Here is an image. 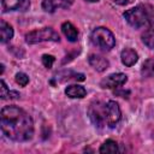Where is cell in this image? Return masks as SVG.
Returning a JSON list of instances; mask_svg holds the SVG:
<instances>
[{"label": "cell", "instance_id": "obj_12", "mask_svg": "<svg viewBox=\"0 0 154 154\" xmlns=\"http://www.w3.org/2000/svg\"><path fill=\"white\" fill-rule=\"evenodd\" d=\"M65 94L69 97H72V99H82L87 95V90L82 85L72 84V85H69L65 89Z\"/></svg>", "mask_w": 154, "mask_h": 154}, {"label": "cell", "instance_id": "obj_17", "mask_svg": "<svg viewBox=\"0 0 154 154\" xmlns=\"http://www.w3.org/2000/svg\"><path fill=\"white\" fill-rule=\"evenodd\" d=\"M142 41L148 48L154 49V28H149L143 32Z\"/></svg>", "mask_w": 154, "mask_h": 154}, {"label": "cell", "instance_id": "obj_8", "mask_svg": "<svg viewBox=\"0 0 154 154\" xmlns=\"http://www.w3.org/2000/svg\"><path fill=\"white\" fill-rule=\"evenodd\" d=\"M2 7L5 11H25L30 0H2Z\"/></svg>", "mask_w": 154, "mask_h": 154}, {"label": "cell", "instance_id": "obj_11", "mask_svg": "<svg viewBox=\"0 0 154 154\" xmlns=\"http://www.w3.org/2000/svg\"><path fill=\"white\" fill-rule=\"evenodd\" d=\"M61 30H63V34L65 35V37H66L70 42H76V41L78 40V31H77V29H76L70 22L63 23Z\"/></svg>", "mask_w": 154, "mask_h": 154}, {"label": "cell", "instance_id": "obj_15", "mask_svg": "<svg viewBox=\"0 0 154 154\" xmlns=\"http://www.w3.org/2000/svg\"><path fill=\"white\" fill-rule=\"evenodd\" d=\"M141 75L143 77H153L154 76V60L153 59H147L141 69Z\"/></svg>", "mask_w": 154, "mask_h": 154}, {"label": "cell", "instance_id": "obj_14", "mask_svg": "<svg viewBox=\"0 0 154 154\" xmlns=\"http://www.w3.org/2000/svg\"><path fill=\"white\" fill-rule=\"evenodd\" d=\"M0 84H1V91H0V96H1V99H4V100H6V99L16 100V99H18V97L20 96L19 93L13 91V90H10V89L6 87V84H5L4 81H1Z\"/></svg>", "mask_w": 154, "mask_h": 154}, {"label": "cell", "instance_id": "obj_7", "mask_svg": "<svg viewBox=\"0 0 154 154\" xmlns=\"http://www.w3.org/2000/svg\"><path fill=\"white\" fill-rule=\"evenodd\" d=\"M73 0H43L42 8L46 12H54L57 8H67L72 5Z\"/></svg>", "mask_w": 154, "mask_h": 154}, {"label": "cell", "instance_id": "obj_16", "mask_svg": "<svg viewBox=\"0 0 154 154\" xmlns=\"http://www.w3.org/2000/svg\"><path fill=\"white\" fill-rule=\"evenodd\" d=\"M118 152V146L114 141L112 140H107L105 141L101 147H100V153L102 154H106V153H109V154H113V153H117Z\"/></svg>", "mask_w": 154, "mask_h": 154}, {"label": "cell", "instance_id": "obj_20", "mask_svg": "<svg viewBox=\"0 0 154 154\" xmlns=\"http://www.w3.org/2000/svg\"><path fill=\"white\" fill-rule=\"evenodd\" d=\"M116 4H118V5H129V4H131V2H134V0H113Z\"/></svg>", "mask_w": 154, "mask_h": 154}, {"label": "cell", "instance_id": "obj_2", "mask_svg": "<svg viewBox=\"0 0 154 154\" xmlns=\"http://www.w3.org/2000/svg\"><path fill=\"white\" fill-rule=\"evenodd\" d=\"M89 117L93 124L97 128H102L105 125L113 128L122 117L120 107L116 101H107L106 103L96 101L89 107Z\"/></svg>", "mask_w": 154, "mask_h": 154}, {"label": "cell", "instance_id": "obj_3", "mask_svg": "<svg viewBox=\"0 0 154 154\" xmlns=\"http://www.w3.org/2000/svg\"><path fill=\"white\" fill-rule=\"evenodd\" d=\"M123 16L126 22L136 29L154 25V7L149 4H140L125 11Z\"/></svg>", "mask_w": 154, "mask_h": 154}, {"label": "cell", "instance_id": "obj_4", "mask_svg": "<svg viewBox=\"0 0 154 154\" xmlns=\"http://www.w3.org/2000/svg\"><path fill=\"white\" fill-rule=\"evenodd\" d=\"M90 40L94 46H96L97 48H100L101 51H105V52L111 51L116 45L114 35L112 34L111 30H108L107 28H103V26L95 28L91 31Z\"/></svg>", "mask_w": 154, "mask_h": 154}, {"label": "cell", "instance_id": "obj_13", "mask_svg": "<svg viewBox=\"0 0 154 154\" xmlns=\"http://www.w3.org/2000/svg\"><path fill=\"white\" fill-rule=\"evenodd\" d=\"M12 37H13V29H12V26L8 23L1 20V23H0V41L2 43H6Z\"/></svg>", "mask_w": 154, "mask_h": 154}, {"label": "cell", "instance_id": "obj_6", "mask_svg": "<svg viewBox=\"0 0 154 154\" xmlns=\"http://www.w3.org/2000/svg\"><path fill=\"white\" fill-rule=\"evenodd\" d=\"M126 81L128 76L125 73H112L100 82V87L103 89H113L125 84Z\"/></svg>", "mask_w": 154, "mask_h": 154}, {"label": "cell", "instance_id": "obj_21", "mask_svg": "<svg viewBox=\"0 0 154 154\" xmlns=\"http://www.w3.org/2000/svg\"><path fill=\"white\" fill-rule=\"evenodd\" d=\"M88 1H91V2H95V1H99V0H88Z\"/></svg>", "mask_w": 154, "mask_h": 154}, {"label": "cell", "instance_id": "obj_19", "mask_svg": "<svg viewBox=\"0 0 154 154\" xmlns=\"http://www.w3.org/2000/svg\"><path fill=\"white\" fill-rule=\"evenodd\" d=\"M54 57L53 55H48V54H45L42 55V64L45 65V67L47 69H51L53 66V63H54Z\"/></svg>", "mask_w": 154, "mask_h": 154}, {"label": "cell", "instance_id": "obj_1", "mask_svg": "<svg viewBox=\"0 0 154 154\" xmlns=\"http://www.w3.org/2000/svg\"><path fill=\"white\" fill-rule=\"evenodd\" d=\"M0 124L4 135L13 141H29L34 135V122L22 108L6 106L0 113Z\"/></svg>", "mask_w": 154, "mask_h": 154}, {"label": "cell", "instance_id": "obj_18", "mask_svg": "<svg viewBox=\"0 0 154 154\" xmlns=\"http://www.w3.org/2000/svg\"><path fill=\"white\" fill-rule=\"evenodd\" d=\"M16 82L20 85V87H25L29 83V77L28 75H25L24 72H18L16 75Z\"/></svg>", "mask_w": 154, "mask_h": 154}, {"label": "cell", "instance_id": "obj_10", "mask_svg": "<svg viewBox=\"0 0 154 154\" xmlns=\"http://www.w3.org/2000/svg\"><path fill=\"white\" fill-rule=\"evenodd\" d=\"M120 59H122V63L125 66H132L137 63L138 54L131 48H125L120 54Z\"/></svg>", "mask_w": 154, "mask_h": 154}, {"label": "cell", "instance_id": "obj_5", "mask_svg": "<svg viewBox=\"0 0 154 154\" xmlns=\"http://www.w3.org/2000/svg\"><path fill=\"white\" fill-rule=\"evenodd\" d=\"M60 40L58 32L53 30L52 28H41L32 30L25 35V41L29 45H35L38 42H45V41H53L58 42Z\"/></svg>", "mask_w": 154, "mask_h": 154}, {"label": "cell", "instance_id": "obj_9", "mask_svg": "<svg viewBox=\"0 0 154 154\" xmlns=\"http://www.w3.org/2000/svg\"><path fill=\"white\" fill-rule=\"evenodd\" d=\"M88 61L93 66V69L99 71V72H102V71L107 70L108 66H109L108 60L106 58L101 57V55H97V54H90L89 58H88Z\"/></svg>", "mask_w": 154, "mask_h": 154}]
</instances>
